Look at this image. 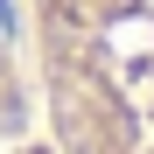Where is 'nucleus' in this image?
<instances>
[{"mask_svg": "<svg viewBox=\"0 0 154 154\" xmlns=\"http://www.w3.org/2000/svg\"><path fill=\"white\" fill-rule=\"evenodd\" d=\"M14 56L56 154H154V0H14Z\"/></svg>", "mask_w": 154, "mask_h": 154, "instance_id": "obj_1", "label": "nucleus"}]
</instances>
